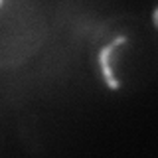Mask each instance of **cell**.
<instances>
[{
	"label": "cell",
	"mask_w": 158,
	"mask_h": 158,
	"mask_svg": "<svg viewBox=\"0 0 158 158\" xmlns=\"http://www.w3.org/2000/svg\"><path fill=\"white\" fill-rule=\"evenodd\" d=\"M154 32L136 16H117L93 36V67L113 91L131 89L146 79L154 69Z\"/></svg>",
	"instance_id": "1"
},
{
	"label": "cell",
	"mask_w": 158,
	"mask_h": 158,
	"mask_svg": "<svg viewBox=\"0 0 158 158\" xmlns=\"http://www.w3.org/2000/svg\"><path fill=\"white\" fill-rule=\"evenodd\" d=\"M46 36L48 18L40 0H0V69L24 65Z\"/></svg>",
	"instance_id": "2"
}]
</instances>
